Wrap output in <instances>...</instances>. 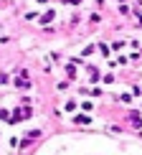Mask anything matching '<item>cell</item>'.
Segmentation results:
<instances>
[{
    "instance_id": "cell-1",
    "label": "cell",
    "mask_w": 142,
    "mask_h": 155,
    "mask_svg": "<svg viewBox=\"0 0 142 155\" xmlns=\"http://www.w3.org/2000/svg\"><path fill=\"white\" fill-rule=\"evenodd\" d=\"M15 87H18V89H31V81H25V79H15Z\"/></svg>"
},
{
    "instance_id": "cell-2",
    "label": "cell",
    "mask_w": 142,
    "mask_h": 155,
    "mask_svg": "<svg viewBox=\"0 0 142 155\" xmlns=\"http://www.w3.org/2000/svg\"><path fill=\"white\" fill-rule=\"evenodd\" d=\"M53 15H56L53 10H48V13H43V18H41V23H51V21H53Z\"/></svg>"
},
{
    "instance_id": "cell-3",
    "label": "cell",
    "mask_w": 142,
    "mask_h": 155,
    "mask_svg": "<svg viewBox=\"0 0 142 155\" xmlns=\"http://www.w3.org/2000/svg\"><path fill=\"white\" fill-rule=\"evenodd\" d=\"M132 122H134V127H142V120H140V114H137V112L132 114Z\"/></svg>"
}]
</instances>
